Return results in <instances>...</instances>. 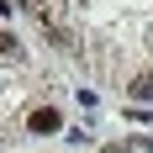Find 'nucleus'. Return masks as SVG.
Wrapping results in <instances>:
<instances>
[{"label": "nucleus", "mask_w": 153, "mask_h": 153, "mask_svg": "<svg viewBox=\"0 0 153 153\" xmlns=\"http://www.w3.org/2000/svg\"><path fill=\"white\" fill-rule=\"evenodd\" d=\"M127 90H132V100H153V74H137Z\"/></svg>", "instance_id": "f03ea898"}, {"label": "nucleus", "mask_w": 153, "mask_h": 153, "mask_svg": "<svg viewBox=\"0 0 153 153\" xmlns=\"http://www.w3.org/2000/svg\"><path fill=\"white\" fill-rule=\"evenodd\" d=\"M0 53H5V58H16V53H21V42H16L11 32H0Z\"/></svg>", "instance_id": "7ed1b4c3"}, {"label": "nucleus", "mask_w": 153, "mask_h": 153, "mask_svg": "<svg viewBox=\"0 0 153 153\" xmlns=\"http://www.w3.org/2000/svg\"><path fill=\"white\" fill-rule=\"evenodd\" d=\"M100 153H132V148H127V143H111V148H100Z\"/></svg>", "instance_id": "20e7f679"}, {"label": "nucleus", "mask_w": 153, "mask_h": 153, "mask_svg": "<svg viewBox=\"0 0 153 153\" xmlns=\"http://www.w3.org/2000/svg\"><path fill=\"white\" fill-rule=\"evenodd\" d=\"M27 127L37 132V137H48V132H58V127H63V116H58L53 106H37V111L27 116Z\"/></svg>", "instance_id": "f257e3e1"}, {"label": "nucleus", "mask_w": 153, "mask_h": 153, "mask_svg": "<svg viewBox=\"0 0 153 153\" xmlns=\"http://www.w3.org/2000/svg\"><path fill=\"white\" fill-rule=\"evenodd\" d=\"M16 5H27V11H42V0H16Z\"/></svg>", "instance_id": "39448f33"}]
</instances>
